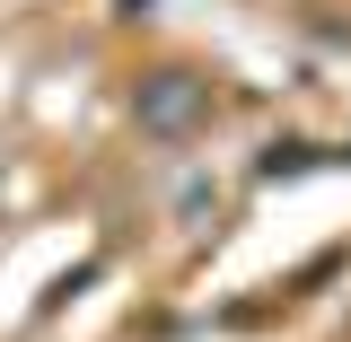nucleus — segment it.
<instances>
[{"instance_id":"nucleus-1","label":"nucleus","mask_w":351,"mask_h":342,"mask_svg":"<svg viewBox=\"0 0 351 342\" xmlns=\"http://www.w3.org/2000/svg\"><path fill=\"white\" fill-rule=\"evenodd\" d=\"M219 114V88L202 80V71H184V62H167V71H149V80L132 88V123H141V141H167V149H184V141H202Z\"/></svg>"}]
</instances>
